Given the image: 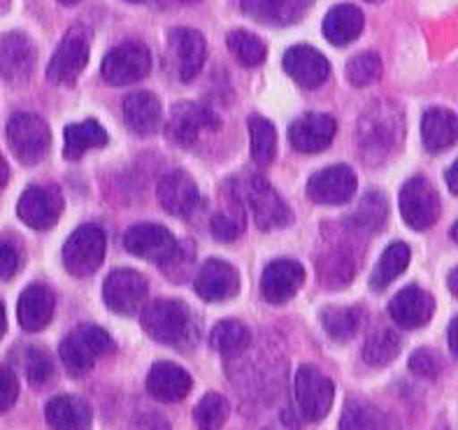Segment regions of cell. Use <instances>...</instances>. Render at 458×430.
<instances>
[{"instance_id": "cell-1", "label": "cell", "mask_w": 458, "mask_h": 430, "mask_svg": "<svg viewBox=\"0 0 458 430\" xmlns=\"http://www.w3.org/2000/svg\"><path fill=\"white\" fill-rule=\"evenodd\" d=\"M140 324L157 342L174 349H189L198 340L196 319L191 309L180 300L163 298V300L149 302L140 314Z\"/></svg>"}, {"instance_id": "cell-2", "label": "cell", "mask_w": 458, "mask_h": 430, "mask_svg": "<svg viewBox=\"0 0 458 430\" xmlns=\"http://www.w3.org/2000/svg\"><path fill=\"white\" fill-rule=\"evenodd\" d=\"M356 135H359V149L366 161H384L401 142L403 112L389 100H379L360 114Z\"/></svg>"}, {"instance_id": "cell-3", "label": "cell", "mask_w": 458, "mask_h": 430, "mask_svg": "<svg viewBox=\"0 0 458 430\" xmlns=\"http://www.w3.org/2000/svg\"><path fill=\"white\" fill-rule=\"evenodd\" d=\"M114 351V340L100 325L81 324L61 342V360L72 377H84L100 356Z\"/></svg>"}, {"instance_id": "cell-4", "label": "cell", "mask_w": 458, "mask_h": 430, "mask_svg": "<svg viewBox=\"0 0 458 430\" xmlns=\"http://www.w3.org/2000/svg\"><path fill=\"white\" fill-rule=\"evenodd\" d=\"M7 142L12 154L26 165H35L45 158L52 145V133L42 116L33 112H17L7 122Z\"/></svg>"}, {"instance_id": "cell-5", "label": "cell", "mask_w": 458, "mask_h": 430, "mask_svg": "<svg viewBox=\"0 0 458 430\" xmlns=\"http://www.w3.org/2000/svg\"><path fill=\"white\" fill-rule=\"evenodd\" d=\"M105 249H107V240H105L103 228L96 223H84L65 242V270L75 277H89L103 266Z\"/></svg>"}, {"instance_id": "cell-6", "label": "cell", "mask_w": 458, "mask_h": 430, "mask_svg": "<svg viewBox=\"0 0 458 430\" xmlns=\"http://www.w3.org/2000/svg\"><path fill=\"white\" fill-rule=\"evenodd\" d=\"M151 70V54L142 42H123L103 58L100 72L112 87H126L145 80Z\"/></svg>"}, {"instance_id": "cell-7", "label": "cell", "mask_w": 458, "mask_h": 430, "mask_svg": "<svg viewBox=\"0 0 458 430\" xmlns=\"http://www.w3.org/2000/svg\"><path fill=\"white\" fill-rule=\"evenodd\" d=\"M235 191L240 193V198L247 200L256 226L263 228V231H275V228L286 226L291 221V212L284 200L259 174H251L250 180L244 181L242 189H235Z\"/></svg>"}, {"instance_id": "cell-8", "label": "cell", "mask_w": 458, "mask_h": 430, "mask_svg": "<svg viewBox=\"0 0 458 430\" xmlns=\"http://www.w3.org/2000/svg\"><path fill=\"white\" fill-rule=\"evenodd\" d=\"M89 33L81 26L70 29L64 42L58 45L54 52L52 61L47 65V80L52 84H61V87H70L75 84L77 77L81 75V70L89 63Z\"/></svg>"}, {"instance_id": "cell-9", "label": "cell", "mask_w": 458, "mask_h": 430, "mask_svg": "<svg viewBox=\"0 0 458 430\" xmlns=\"http://www.w3.org/2000/svg\"><path fill=\"white\" fill-rule=\"evenodd\" d=\"M335 386L319 367L301 366L296 375V402L302 418L308 421H321L331 412Z\"/></svg>"}, {"instance_id": "cell-10", "label": "cell", "mask_w": 458, "mask_h": 430, "mask_svg": "<svg viewBox=\"0 0 458 430\" xmlns=\"http://www.w3.org/2000/svg\"><path fill=\"white\" fill-rule=\"evenodd\" d=\"M401 215L407 226L426 231L440 216V196L426 177H412L401 189Z\"/></svg>"}, {"instance_id": "cell-11", "label": "cell", "mask_w": 458, "mask_h": 430, "mask_svg": "<svg viewBox=\"0 0 458 430\" xmlns=\"http://www.w3.org/2000/svg\"><path fill=\"white\" fill-rule=\"evenodd\" d=\"M64 212V196L56 186H42L35 184L29 186L21 193L17 205L19 219L26 226L35 228V231H47L52 228Z\"/></svg>"}, {"instance_id": "cell-12", "label": "cell", "mask_w": 458, "mask_h": 430, "mask_svg": "<svg viewBox=\"0 0 458 430\" xmlns=\"http://www.w3.org/2000/svg\"><path fill=\"white\" fill-rule=\"evenodd\" d=\"M123 247L133 256L145 258V261L165 266L174 256L180 242L173 238V232L168 228L158 226V223H135L123 235Z\"/></svg>"}, {"instance_id": "cell-13", "label": "cell", "mask_w": 458, "mask_h": 430, "mask_svg": "<svg viewBox=\"0 0 458 430\" xmlns=\"http://www.w3.org/2000/svg\"><path fill=\"white\" fill-rule=\"evenodd\" d=\"M216 128H219V119L205 105L177 103L170 110L165 135L174 145L189 147L196 142L198 135L203 133V131H216Z\"/></svg>"}, {"instance_id": "cell-14", "label": "cell", "mask_w": 458, "mask_h": 430, "mask_svg": "<svg viewBox=\"0 0 458 430\" xmlns=\"http://www.w3.org/2000/svg\"><path fill=\"white\" fill-rule=\"evenodd\" d=\"M145 274L135 273V270H114L107 274L103 286L105 305L116 314H135L147 298Z\"/></svg>"}, {"instance_id": "cell-15", "label": "cell", "mask_w": 458, "mask_h": 430, "mask_svg": "<svg viewBox=\"0 0 458 430\" xmlns=\"http://www.w3.org/2000/svg\"><path fill=\"white\" fill-rule=\"evenodd\" d=\"M157 196L161 207L180 219H189L200 205V191H198L196 181L184 170H170L163 174L158 180Z\"/></svg>"}, {"instance_id": "cell-16", "label": "cell", "mask_w": 458, "mask_h": 430, "mask_svg": "<svg viewBox=\"0 0 458 430\" xmlns=\"http://www.w3.org/2000/svg\"><path fill=\"white\" fill-rule=\"evenodd\" d=\"M35 45L29 35L5 33L0 38V77L7 84H23L29 81L35 68Z\"/></svg>"}, {"instance_id": "cell-17", "label": "cell", "mask_w": 458, "mask_h": 430, "mask_svg": "<svg viewBox=\"0 0 458 430\" xmlns=\"http://www.w3.org/2000/svg\"><path fill=\"white\" fill-rule=\"evenodd\" d=\"M356 184V173L349 165H331L310 177L308 196L319 205H344L354 198Z\"/></svg>"}, {"instance_id": "cell-18", "label": "cell", "mask_w": 458, "mask_h": 430, "mask_svg": "<svg viewBox=\"0 0 458 430\" xmlns=\"http://www.w3.org/2000/svg\"><path fill=\"white\" fill-rule=\"evenodd\" d=\"M305 282V267L293 258H277L263 270L261 291L263 298L273 305H284L296 296Z\"/></svg>"}, {"instance_id": "cell-19", "label": "cell", "mask_w": 458, "mask_h": 430, "mask_svg": "<svg viewBox=\"0 0 458 430\" xmlns=\"http://www.w3.org/2000/svg\"><path fill=\"white\" fill-rule=\"evenodd\" d=\"M337 123L331 114L310 112V114H302L301 119L291 123L289 139L291 145L302 154H319L326 147H331Z\"/></svg>"}, {"instance_id": "cell-20", "label": "cell", "mask_w": 458, "mask_h": 430, "mask_svg": "<svg viewBox=\"0 0 458 430\" xmlns=\"http://www.w3.org/2000/svg\"><path fill=\"white\" fill-rule=\"evenodd\" d=\"M284 70L291 80L305 89H319L331 77L328 58L310 45L291 46L284 54Z\"/></svg>"}, {"instance_id": "cell-21", "label": "cell", "mask_w": 458, "mask_h": 430, "mask_svg": "<svg viewBox=\"0 0 458 430\" xmlns=\"http://www.w3.org/2000/svg\"><path fill=\"white\" fill-rule=\"evenodd\" d=\"M168 49L182 81H191L205 63V38L193 29H174L168 35Z\"/></svg>"}, {"instance_id": "cell-22", "label": "cell", "mask_w": 458, "mask_h": 430, "mask_svg": "<svg viewBox=\"0 0 458 430\" xmlns=\"http://www.w3.org/2000/svg\"><path fill=\"white\" fill-rule=\"evenodd\" d=\"M193 289L208 302L228 300L240 291V274L235 273L231 263L221 261V258H209L198 270Z\"/></svg>"}, {"instance_id": "cell-23", "label": "cell", "mask_w": 458, "mask_h": 430, "mask_svg": "<svg viewBox=\"0 0 458 430\" xmlns=\"http://www.w3.org/2000/svg\"><path fill=\"white\" fill-rule=\"evenodd\" d=\"M433 312H436V300H433V296L414 284L405 286L389 305L391 319L401 325V328H407V331L421 328V325L428 324Z\"/></svg>"}, {"instance_id": "cell-24", "label": "cell", "mask_w": 458, "mask_h": 430, "mask_svg": "<svg viewBox=\"0 0 458 430\" xmlns=\"http://www.w3.org/2000/svg\"><path fill=\"white\" fill-rule=\"evenodd\" d=\"M314 0H242V12L267 26H291L310 12Z\"/></svg>"}, {"instance_id": "cell-25", "label": "cell", "mask_w": 458, "mask_h": 430, "mask_svg": "<svg viewBox=\"0 0 458 430\" xmlns=\"http://www.w3.org/2000/svg\"><path fill=\"white\" fill-rule=\"evenodd\" d=\"M191 386V375L184 367L168 363V360H161L157 366H151L149 377H147V389L161 402L184 400Z\"/></svg>"}, {"instance_id": "cell-26", "label": "cell", "mask_w": 458, "mask_h": 430, "mask_svg": "<svg viewBox=\"0 0 458 430\" xmlns=\"http://www.w3.org/2000/svg\"><path fill=\"white\" fill-rule=\"evenodd\" d=\"M54 308H56V298H54L52 289L45 284H30L19 298V324H21L23 331L29 333L42 331L52 321Z\"/></svg>"}, {"instance_id": "cell-27", "label": "cell", "mask_w": 458, "mask_h": 430, "mask_svg": "<svg viewBox=\"0 0 458 430\" xmlns=\"http://www.w3.org/2000/svg\"><path fill=\"white\" fill-rule=\"evenodd\" d=\"M126 126L138 135L157 133L161 126V103L151 91H135L123 98Z\"/></svg>"}, {"instance_id": "cell-28", "label": "cell", "mask_w": 458, "mask_h": 430, "mask_svg": "<svg viewBox=\"0 0 458 430\" xmlns=\"http://www.w3.org/2000/svg\"><path fill=\"white\" fill-rule=\"evenodd\" d=\"M47 424L54 430H91V409L77 395H56L47 402Z\"/></svg>"}, {"instance_id": "cell-29", "label": "cell", "mask_w": 458, "mask_h": 430, "mask_svg": "<svg viewBox=\"0 0 458 430\" xmlns=\"http://www.w3.org/2000/svg\"><path fill=\"white\" fill-rule=\"evenodd\" d=\"M421 135L426 149L433 154L449 149L458 142V114L445 107H430L421 122Z\"/></svg>"}, {"instance_id": "cell-30", "label": "cell", "mask_w": 458, "mask_h": 430, "mask_svg": "<svg viewBox=\"0 0 458 430\" xmlns=\"http://www.w3.org/2000/svg\"><path fill=\"white\" fill-rule=\"evenodd\" d=\"M366 26V17L356 5H335L324 19L326 40L335 46L354 42Z\"/></svg>"}, {"instance_id": "cell-31", "label": "cell", "mask_w": 458, "mask_h": 430, "mask_svg": "<svg viewBox=\"0 0 458 430\" xmlns=\"http://www.w3.org/2000/svg\"><path fill=\"white\" fill-rule=\"evenodd\" d=\"M107 145V133L98 122L87 119V122L70 123L64 133V154L70 161H77L87 154L89 149Z\"/></svg>"}, {"instance_id": "cell-32", "label": "cell", "mask_w": 458, "mask_h": 430, "mask_svg": "<svg viewBox=\"0 0 458 430\" xmlns=\"http://www.w3.org/2000/svg\"><path fill=\"white\" fill-rule=\"evenodd\" d=\"M410 256L412 254H410V247L405 242L389 244L370 274L372 291H384L391 282L401 277L405 273V267L410 266Z\"/></svg>"}, {"instance_id": "cell-33", "label": "cell", "mask_w": 458, "mask_h": 430, "mask_svg": "<svg viewBox=\"0 0 458 430\" xmlns=\"http://www.w3.org/2000/svg\"><path fill=\"white\" fill-rule=\"evenodd\" d=\"M250 135H251V158H254L256 165H270L275 161V154H277V133H275V126L263 116L254 114L250 116Z\"/></svg>"}, {"instance_id": "cell-34", "label": "cell", "mask_w": 458, "mask_h": 430, "mask_svg": "<svg viewBox=\"0 0 458 430\" xmlns=\"http://www.w3.org/2000/svg\"><path fill=\"white\" fill-rule=\"evenodd\" d=\"M209 344L224 356H238L251 344V333L240 321H219L209 335Z\"/></svg>"}, {"instance_id": "cell-35", "label": "cell", "mask_w": 458, "mask_h": 430, "mask_svg": "<svg viewBox=\"0 0 458 430\" xmlns=\"http://www.w3.org/2000/svg\"><path fill=\"white\" fill-rule=\"evenodd\" d=\"M235 198H233V205H224L219 212H215L209 226H212V235L221 242H233L238 240L244 231V207H242V198L240 193L233 189Z\"/></svg>"}, {"instance_id": "cell-36", "label": "cell", "mask_w": 458, "mask_h": 430, "mask_svg": "<svg viewBox=\"0 0 458 430\" xmlns=\"http://www.w3.org/2000/svg\"><path fill=\"white\" fill-rule=\"evenodd\" d=\"M228 49H231L233 56L238 58V63L244 65V68H259L267 56L266 42L259 35L247 33V30H233V33H228Z\"/></svg>"}, {"instance_id": "cell-37", "label": "cell", "mask_w": 458, "mask_h": 430, "mask_svg": "<svg viewBox=\"0 0 458 430\" xmlns=\"http://www.w3.org/2000/svg\"><path fill=\"white\" fill-rule=\"evenodd\" d=\"M360 321H363V309L360 308H328L321 314V324L333 340L354 337Z\"/></svg>"}, {"instance_id": "cell-38", "label": "cell", "mask_w": 458, "mask_h": 430, "mask_svg": "<svg viewBox=\"0 0 458 430\" xmlns=\"http://www.w3.org/2000/svg\"><path fill=\"white\" fill-rule=\"evenodd\" d=\"M340 430H386V417L379 412L377 407L352 400L344 407Z\"/></svg>"}, {"instance_id": "cell-39", "label": "cell", "mask_w": 458, "mask_h": 430, "mask_svg": "<svg viewBox=\"0 0 458 430\" xmlns=\"http://www.w3.org/2000/svg\"><path fill=\"white\" fill-rule=\"evenodd\" d=\"M401 354V337L394 331L372 333L363 344V360L368 366H389Z\"/></svg>"}, {"instance_id": "cell-40", "label": "cell", "mask_w": 458, "mask_h": 430, "mask_svg": "<svg viewBox=\"0 0 458 430\" xmlns=\"http://www.w3.org/2000/svg\"><path fill=\"white\" fill-rule=\"evenodd\" d=\"M228 412H231V405L224 395L208 393L196 405L193 421H196L198 430H221V426L226 424Z\"/></svg>"}, {"instance_id": "cell-41", "label": "cell", "mask_w": 458, "mask_h": 430, "mask_svg": "<svg viewBox=\"0 0 458 430\" xmlns=\"http://www.w3.org/2000/svg\"><path fill=\"white\" fill-rule=\"evenodd\" d=\"M386 215H389V207H386L384 196H379L377 191H370L354 212V223L359 231L375 232L386 221Z\"/></svg>"}, {"instance_id": "cell-42", "label": "cell", "mask_w": 458, "mask_h": 430, "mask_svg": "<svg viewBox=\"0 0 458 430\" xmlns=\"http://www.w3.org/2000/svg\"><path fill=\"white\" fill-rule=\"evenodd\" d=\"M382 77V58L375 52L356 54L347 65V80L354 87H368L372 81H377Z\"/></svg>"}, {"instance_id": "cell-43", "label": "cell", "mask_w": 458, "mask_h": 430, "mask_svg": "<svg viewBox=\"0 0 458 430\" xmlns=\"http://www.w3.org/2000/svg\"><path fill=\"white\" fill-rule=\"evenodd\" d=\"M26 375L33 386H45L54 375V363L49 354H45L42 349H29L26 351Z\"/></svg>"}, {"instance_id": "cell-44", "label": "cell", "mask_w": 458, "mask_h": 430, "mask_svg": "<svg viewBox=\"0 0 458 430\" xmlns=\"http://www.w3.org/2000/svg\"><path fill=\"white\" fill-rule=\"evenodd\" d=\"M354 274V263H347V254L328 256L326 263H321V279L331 284H344Z\"/></svg>"}, {"instance_id": "cell-45", "label": "cell", "mask_w": 458, "mask_h": 430, "mask_svg": "<svg viewBox=\"0 0 458 430\" xmlns=\"http://www.w3.org/2000/svg\"><path fill=\"white\" fill-rule=\"evenodd\" d=\"M440 367V356H437L436 351H430V349H419V351L412 354V358H410V370H412L417 377H437Z\"/></svg>"}, {"instance_id": "cell-46", "label": "cell", "mask_w": 458, "mask_h": 430, "mask_svg": "<svg viewBox=\"0 0 458 430\" xmlns=\"http://www.w3.org/2000/svg\"><path fill=\"white\" fill-rule=\"evenodd\" d=\"M19 382L10 367H0V412L10 409L17 402Z\"/></svg>"}, {"instance_id": "cell-47", "label": "cell", "mask_w": 458, "mask_h": 430, "mask_svg": "<svg viewBox=\"0 0 458 430\" xmlns=\"http://www.w3.org/2000/svg\"><path fill=\"white\" fill-rule=\"evenodd\" d=\"M19 251L10 240L0 238V279H12L19 273Z\"/></svg>"}, {"instance_id": "cell-48", "label": "cell", "mask_w": 458, "mask_h": 430, "mask_svg": "<svg viewBox=\"0 0 458 430\" xmlns=\"http://www.w3.org/2000/svg\"><path fill=\"white\" fill-rule=\"evenodd\" d=\"M445 177H447L449 191L456 193V196H458V161L452 163V168L447 170V174H445Z\"/></svg>"}, {"instance_id": "cell-49", "label": "cell", "mask_w": 458, "mask_h": 430, "mask_svg": "<svg viewBox=\"0 0 458 430\" xmlns=\"http://www.w3.org/2000/svg\"><path fill=\"white\" fill-rule=\"evenodd\" d=\"M449 347H452V354L458 358V316L449 325Z\"/></svg>"}, {"instance_id": "cell-50", "label": "cell", "mask_w": 458, "mask_h": 430, "mask_svg": "<svg viewBox=\"0 0 458 430\" xmlns=\"http://www.w3.org/2000/svg\"><path fill=\"white\" fill-rule=\"evenodd\" d=\"M7 180H10V165H7L5 158L0 156V189L7 184Z\"/></svg>"}, {"instance_id": "cell-51", "label": "cell", "mask_w": 458, "mask_h": 430, "mask_svg": "<svg viewBox=\"0 0 458 430\" xmlns=\"http://www.w3.org/2000/svg\"><path fill=\"white\" fill-rule=\"evenodd\" d=\"M449 289H452L454 296L458 298V267H454L452 273H449Z\"/></svg>"}, {"instance_id": "cell-52", "label": "cell", "mask_w": 458, "mask_h": 430, "mask_svg": "<svg viewBox=\"0 0 458 430\" xmlns=\"http://www.w3.org/2000/svg\"><path fill=\"white\" fill-rule=\"evenodd\" d=\"M5 328H7V319H5V309L0 305V337L5 335Z\"/></svg>"}, {"instance_id": "cell-53", "label": "cell", "mask_w": 458, "mask_h": 430, "mask_svg": "<svg viewBox=\"0 0 458 430\" xmlns=\"http://www.w3.org/2000/svg\"><path fill=\"white\" fill-rule=\"evenodd\" d=\"M174 3H180V5H196L200 0H174Z\"/></svg>"}, {"instance_id": "cell-54", "label": "cell", "mask_w": 458, "mask_h": 430, "mask_svg": "<svg viewBox=\"0 0 458 430\" xmlns=\"http://www.w3.org/2000/svg\"><path fill=\"white\" fill-rule=\"evenodd\" d=\"M452 238H454V242H458V221L452 226Z\"/></svg>"}, {"instance_id": "cell-55", "label": "cell", "mask_w": 458, "mask_h": 430, "mask_svg": "<svg viewBox=\"0 0 458 430\" xmlns=\"http://www.w3.org/2000/svg\"><path fill=\"white\" fill-rule=\"evenodd\" d=\"M7 5H10V0H0V12H5Z\"/></svg>"}, {"instance_id": "cell-56", "label": "cell", "mask_w": 458, "mask_h": 430, "mask_svg": "<svg viewBox=\"0 0 458 430\" xmlns=\"http://www.w3.org/2000/svg\"><path fill=\"white\" fill-rule=\"evenodd\" d=\"M58 3H64V5H75V3H80V0H58Z\"/></svg>"}, {"instance_id": "cell-57", "label": "cell", "mask_w": 458, "mask_h": 430, "mask_svg": "<svg viewBox=\"0 0 458 430\" xmlns=\"http://www.w3.org/2000/svg\"><path fill=\"white\" fill-rule=\"evenodd\" d=\"M126 3H149V0H126Z\"/></svg>"}, {"instance_id": "cell-58", "label": "cell", "mask_w": 458, "mask_h": 430, "mask_svg": "<svg viewBox=\"0 0 458 430\" xmlns=\"http://www.w3.org/2000/svg\"><path fill=\"white\" fill-rule=\"evenodd\" d=\"M368 3H382V0H368Z\"/></svg>"}]
</instances>
